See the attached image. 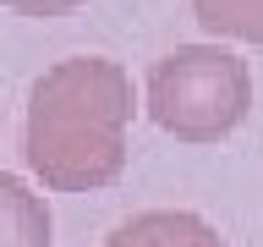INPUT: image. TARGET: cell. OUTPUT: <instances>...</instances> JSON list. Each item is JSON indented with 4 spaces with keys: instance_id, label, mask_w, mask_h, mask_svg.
Wrapping results in <instances>:
<instances>
[{
    "instance_id": "obj_1",
    "label": "cell",
    "mask_w": 263,
    "mask_h": 247,
    "mask_svg": "<svg viewBox=\"0 0 263 247\" xmlns=\"http://www.w3.org/2000/svg\"><path fill=\"white\" fill-rule=\"evenodd\" d=\"M137 115L126 66L71 55L28 94L22 160L49 192H99L126 170V127Z\"/></svg>"
},
{
    "instance_id": "obj_2",
    "label": "cell",
    "mask_w": 263,
    "mask_h": 247,
    "mask_svg": "<svg viewBox=\"0 0 263 247\" xmlns=\"http://www.w3.org/2000/svg\"><path fill=\"white\" fill-rule=\"evenodd\" d=\"M252 72L219 44H181L148 72V115L176 143H219L247 121Z\"/></svg>"
},
{
    "instance_id": "obj_3",
    "label": "cell",
    "mask_w": 263,
    "mask_h": 247,
    "mask_svg": "<svg viewBox=\"0 0 263 247\" xmlns=\"http://www.w3.org/2000/svg\"><path fill=\"white\" fill-rule=\"evenodd\" d=\"M104 247H225V236L192 209H143L121 220Z\"/></svg>"
},
{
    "instance_id": "obj_4",
    "label": "cell",
    "mask_w": 263,
    "mask_h": 247,
    "mask_svg": "<svg viewBox=\"0 0 263 247\" xmlns=\"http://www.w3.org/2000/svg\"><path fill=\"white\" fill-rule=\"evenodd\" d=\"M49 236H55L49 203L28 181L0 170V247H49Z\"/></svg>"
},
{
    "instance_id": "obj_5",
    "label": "cell",
    "mask_w": 263,
    "mask_h": 247,
    "mask_svg": "<svg viewBox=\"0 0 263 247\" xmlns=\"http://www.w3.org/2000/svg\"><path fill=\"white\" fill-rule=\"evenodd\" d=\"M192 16L214 39H236V44L263 49V0H192Z\"/></svg>"
},
{
    "instance_id": "obj_6",
    "label": "cell",
    "mask_w": 263,
    "mask_h": 247,
    "mask_svg": "<svg viewBox=\"0 0 263 247\" xmlns=\"http://www.w3.org/2000/svg\"><path fill=\"white\" fill-rule=\"evenodd\" d=\"M0 6H11L16 16H66V11H77L82 0H0Z\"/></svg>"
}]
</instances>
